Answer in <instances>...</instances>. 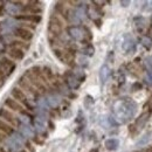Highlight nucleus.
<instances>
[{
  "instance_id": "obj_35",
  "label": "nucleus",
  "mask_w": 152,
  "mask_h": 152,
  "mask_svg": "<svg viewBox=\"0 0 152 152\" xmlns=\"http://www.w3.org/2000/svg\"><path fill=\"white\" fill-rule=\"evenodd\" d=\"M136 89H142V84H140V83H134L132 87V90L136 91Z\"/></svg>"
},
{
  "instance_id": "obj_6",
  "label": "nucleus",
  "mask_w": 152,
  "mask_h": 152,
  "mask_svg": "<svg viewBox=\"0 0 152 152\" xmlns=\"http://www.w3.org/2000/svg\"><path fill=\"white\" fill-rule=\"evenodd\" d=\"M0 119L5 121L6 123H8L12 126H14V125L18 124V117H15L14 113H12L11 110L5 109V108H1L0 109Z\"/></svg>"
},
{
  "instance_id": "obj_43",
  "label": "nucleus",
  "mask_w": 152,
  "mask_h": 152,
  "mask_svg": "<svg viewBox=\"0 0 152 152\" xmlns=\"http://www.w3.org/2000/svg\"><path fill=\"white\" fill-rule=\"evenodd\" d=\"M20 152H26V151H20Z\"/></svg>"
},
{
  "instance_id": "obj_29",
  "label": "nucleus",
  "mask_w": 152,
  "mask_h": 152,
  "mask_svg": "<svg viewBox=\"0 0 152 152\" xmlns=\"http://www.w3.org/2000/svg\"><path fill=\"white\" fill-rule=\"evenodd\" d=\"M150 136H151V133H146V134H144V136L142 137V139L138 142L137 145H138V146H139V145H146L148 142L150 140Z\"/></svg>"
},
{
  "instance_id": "obj_30",
  "label": "nucleus",
  "mask_w": 152,
  "mask_h": 152,
  "mask_svg": "<svg viewBox=\"0 0 152 152\" xmlns=\"http://www.w3.org/2000/svg\"><path fill=\"white\" fill-rule=\"evenodd\" d=\"M145 81L149 86H152V70H148L146 76H145Z\"/></svg>"
},
{
  "instance_id": "obj_27",
  "label": "nucleus",
  "mask_w": 152,
  "mask_h": 152,
  "mask_svg": "<svg viewBox=\"0 0 152 152\" xmlns=\"http://www.w3.org/2000/svg\"><path fill=\"white\" fill-rule=\"evenodd\" d=\"M82 53H83V55L87 57V56H93L94 55V53H95V48L93 47V45H87L83 49H82Z\"/></svg>"
},
{
  "instance_id": "obj_17",
  "label": "nucleus",
  "mask_w": 152,
  "mask_h": 152,
  "mask_svg": "<svg viewBox=\"0 0 152 152\" xmlns=\"http://www.w3.org/2000/svg\"><path fill=\"white\" fill-rule=\"evenodd\" d=\"M110 73H111V70H110V68H109L108 64H103L101 67V69H99V80H101V83L102 84H104L108 81V78L110 76Z\"/></svg>"
},
{
  "instance_id": "obj_5",
  "label": "nucleus",
  "mask_w": 152,
  "mask_h": 152,
  "mask_svg": "<svg viewBox=\"0 0 152 152\" xmlns=\"http://www.w3.org/2000/svg\"><path fill=\"white\" fill-rule=\"evenodd\" d=\"M22 2H18V1H11V2H6L5 6H4V10L7 14L12 15V17H18L20 13H21V10H22Z\"/></svg>"
},
{
  "instance_id": "obj_31",
  "label": "nucleus",
  "mask_w": 152,
  "mask_h": 152,
  "mask_svg": "<svg viewBox=\"0 0 152 152\" xmlns=\"http://www.w3.org/2000/svg\"><path fill=\"white\" fill-rule=\"evenodd\" d=\"M78 64L82 66V67H87L88 66V62H87V57L86 56H81L78 58Z\"/></svg>"
},
{
  "instance_id": "obj_40",
  "label": "nucleus",
  "mask_w": 152,
  "mask_h": 152,
  "mask_svg": "<svg viewBox=\"0 0 152 152\" xmlns=\"http://www.w3.org/2000/svg\"><path fill=\"white\" fill-rule=\"evenodd\" d=\"M146 152H152V148H150V149H148V150H146Z\"/></svg>"
},
{
  "instance_id": "obj_23",
  "label": "nucleus",
  "mask_w": 152,
  "mask_h": 152,
  "mask_svg": "<svg viewBox=\"0 0 152 152\" xmlns=\"http://www.w3.org/2000/svg\"><path fill=\"white\" fill-rule=\"evenodd\" d=\"M149 117H150V113H143V114L140 115L139 118L136 121L137 128H138V129H142V128L146 124V122L149 121Z\"/></svg>"
},
{
  "instance_id": "obj_18",
  "label": "nucleus",
  "mask_w": 152,
  "mask_h": 152,
  "mask_svg": "<svg viewBox=\"0 0 152 152\" xmlns=\"http://www.w3.org/2000/svg\"><path fill=\"white\" fill-rule=\"evenodd\" d=\"M66 83H67V86L70 89H77L80 87V84H81V82L77 80V77L74 74L67 75V77H66Z\"/></svg>"
},
{
  "instance_id": "obj_25",
  "label": "nucleus",
  "mask_w": 152,
  "mask_h": 152,
  "mask_svg": "<svg viewBox=\"0 0 152 152\" xmlns=\"http://www.w3.org/2000/svg\"><path fill=\"white\" fill-rule=\"evenodd\" d=\"M34 131H37L38 133H43L46 131V123L39 119H34Z\"/></svg>"
},
{
  "instance_id": "obj_14",
  "label": "nucleus",
  "mask_w": 152,
  "mask_h": 152,
  "mask_svg": "<svg viewBox=\"0 0 152 152\" xmlns=\"http://www.w3.org/2000/svg\"><path fill=\"white\" fill-rule=\"evenodd\" d=\"M18 128H19V131L18 132L26 139H31V138H33L34 137V129L31 126V125H26V124H19L18 125Z\"/></svg>"
},
{
  "instance_id": "obj_1",
  "label": "nucleus",
  "mask_w": 152,
  "mask_h": 152,
  "mask_svg": "<svg viewBox=\"0 0 152 152\" xmlns=\"http://www.w3.org/2000/svg\"><path fill=\"white\" fill-rule=\"evenodd\" d=\"M137 105L131 99H122L114 105V118L116 123L123 124L131 119L136 114Z\"/></svg>"
},
{
  "instance_id": "obj_4",
  "label": "nucleus",
  "mask_w": 152,
  "mask_h": 152,
  "mask_svg": "<svg viewBox=\"0 0 152 152\" xmlns=\"http://www.w3.org/2000/svg\"><path fill=\"white\" fill-rule=\"evenodd\" d=\"M17 68V64L14 61H12L10 57L4 56L0 58V72L5 75H11L12 72Z\"/></svg>"
},
{
  "instance_id": "obj_24",
  "label": "nucleus",
  "mask_w": 152,
  "mask_h": 152,
  "mask_svg": "<svg viewBox=\"0 0 152 152\" xmlns=\"http://www.w3.org/2000/svg\"><path fill=\"white\" fill-rule=\"evenodd\" d=\"M37 105H38V109L41 111H47V109L49 108L46 97H41V96H38L37 98Z\"/></svg>"
},
{
  "instance_id": "obj_8",
  "label": "nucleus",
  "mask_w": 152,
  "mask_h": 152,
  "mask_svg": "<svg viewBox=\"0 0 152 152\" xmlns=\"http://www.w3.org/2000/svg\"><path fill=\"white\" fill-rule=\"evenodd\" d=\"M122 48L125 53L128 54H131L136 50V42L130 34H125L124 38H123V43H122Z\"/></svg>"
},
{
  "instance_id": "obj_41",
  "label": "nucleus",
  "mask_w": 152,
  "mask_h": 152,
  "mask_svg": "<svg viewBox=\"0 0 152 152\" xmlns=\"http://www.w3.org/2000/svg\"><path fill=\"white\" fill-rule=\"evenodd\" d=\"M1 150H2V148H1V144H0V151H1Z\"/></svg>"
},
{
  "instance_id": "obj_10",
  "label": "nucleus",
  "mask_w": 152,
  "mask_h": 152,
  "mask_svg": "<svg viewBox=\"0 0 152 152\" xmlns=\"http://www.w3.org/2000/svg\"><path fill=\"white\" fill-rule=\"evenodd\" d=\"M68 34H69V37L73 39V40H75V41H83L84 40V31L81 28V27H78V26H72V27H69L68 28Z\"/></svg>"
},
{
  "instance_id": "obj_13",
  "label": "nucleus",
  "mask_w": 152,
  "mask_h": 152,
  "mask_svg": "<svg viewBox=\"0 0 152 152\" xmlns=\"http://www.w3.org/2000/svg\"><path fill=\"white\" fill-rule=\"evenodd\" d=\"M7 57H10L12 61H21L25 57V50L17 47H11L7 50Z\"/></svg>"
},
{
  "instance_id": "obj_39",
  "label": "nucleus",
  "mask_w": 152,
  "mask_h": 152,
  "mask_svg": "<svg viewBox=\"0 0 152 152\" xmlns=\"http://www.w3.org/2000/svg\"><path fill=\"white\" fill-rule=\"evenodd\" d=\"M5 12V10H4V6L2 5H0V17L2 15V13Z\"/></svg>"
},
{
  "instance_id": "obj_2",
  "label": "nucleus",
  "mask_w": 152,
  "mask_h": 152,
  "mask_svg": "<svg viewBox=\"0 0 152 152\" xmlns=\"http://www.w3.org/2000/svg\"><path fill=\"white\" fill-rule=\"evenodd\" d=\"M25 140L26 139L19 132H13L12 134H10V137H7L5 144L7 145L8 150H11L12 152H20L23 150Z\"/></svg>"
},
{
  "instance_id": "obj_22",
  "label": "nucleus",
  "mask_w": 152,
  "mask_h": 152,
  "mask_svg": "<svg viewBox=\"0 0 152 152\" xmlns=\"http://www.w3.org/2000/svg\"><path fill=\"white\" fill-rule=\"evenodd\" d=\"M75 14L76 17H77V19L80 20V21H82V20L86 19V17L88 15V12H87V7L86 6H83V5H81V6H77L75 10Z\"/></svg>"
},
{
  "instance_id": "obj_32",
  "label": "nucleus",
  "mask_w": 152,
  "mask_h": 152,
  "mask_svg": "<svg viewBox=\"0 0 152 152\" xmlns=\"http://www.w3.org/2000/svg\"><path fill=\"white\" fill-rule=\"evenodd\" d=\"M144 64H145V68H146V70H152V60L150 58V57L145 60Z\"/></svg>"
},
{
  "instance_id": "obj_3",
  "label": "nucleus",
  "mask_w": 152,
  "mask_h": 152,
  "mask_svg": "<svg viewBox=\"0 0 152 152\" xmlns=\"http://www.w3.org/2000/svg\"><path fill=\"white\" fill-rule=\"evenodd\" d=\"M11 95H12V98L15 99V101H18L23 108H27L29 110H33V107H32V104H31V102L28 99L27 94L22 89H20L19 87L13 88L12 91H11Z\"/></svg>"
},
{
  "instance_id": "obj_7",
  "label": "nucleus",
  "mask_w": 152,
  "mask_h": 152,
  "mask_svg": "<svg viewBox=\"0 0 152 152\" xmlns=\"http://www.w3.org/2000/svg\"><path fill=\"white\" fill-rule=\"evenodd\" d=\"M49 32L53 34V35H60L62 33V29H63V25H62V21L58 19L57 17H52L49 20Z\"/></svg>"
},
{
  "instance_id": "obj_19",
  "label": "nucleus",
  "mask_w": 152,
  "mask_h": 152,
  "mask_svg": "<svg viewBox=\"0 0 152 152\" xmlns=\"http://www.w3.org/2000/svg\"><path fill=\"white\" fill-rule=\"evenodd\" d=\"M18 122L19 124H26V125H31V122H32V117L28 113H26L25 110H22L19 114L18 117Z\"/></svg>"
},
{
  "instance_id": "obj_36",
  "label": "nucleus",
  "mask_w": 152,
  "mask_h": 152,
  "mask_svg": "<svg viewBox=\"0 0 152 152\" xmlns=\"http://www.w3.org/2000/svg\"><path fill=\"white\" fill-rule=\"evenodd\" d=\"M121 5H122L123 7H128V6L130 5V1H129V0H126V1H124V0H122V1H121Z\"/></svg>"
},
{
  "instance_id": "obj_34",
  "label": "nucleus",
  "mask_w": 152,
  "mask_h": 152,
  "mask_svg": "<svg viewBox=\"0 0 152 152\" xmlns=\"http://www.w3.org/2000/svg\"><path fill=\"white\" fill-rule=\"evenodd\" d=\"M145 11H152V1H148L145 2V7H144Z\"/></svg>"
},
{
  "instance_id": "obj_28",
  "label": "nucleus",
  "mask_w": 152,
  "mask_h": 152,
  "mask_svg": "<svg viewBox=\"0 0 152 152\" xmlns=\"http://www.w3.org/2000/svg\"><path fill=\"white\" fill-rule=\"evenodd\" d=\"M142 45H143L146 49H150L152 47L151 38H149V37H143V38H142Z\"/></svg>"
},
{
  "instance_id": "obj_37",
  "label": "nucleus",
  "mask_w": 152,
  "mask_h": 152,
  "mask_svg": "<svg viewBox=\"0 0 152 152\" xmlns=\"http://www.w3.org/2000/svg\"><path fill=\"white\" fill-rule=\"evenodd\" d=\"M26 145H27V149L29 150V152H35V150H34V148H32V145H31L29 143H26Z\"/></svg>"
},
{
  "instance_id": "obj_11",
  "label": "nucleus",
  "mask_w": 152,
  "mask_h": 152,
  "mask_svg": "<svg viewBox=\"0 0 152 152\" xmlns=\"http://www.w3.org/2000/svg\"><path fill=\"white\" fill-rule=\"evenodd\" d=\"M5 107L8 110H11L12 113H18V114H20L22 110H25L23 107L20 104L19 102L15 101V99H13L12 97H8V98L5 99Z\"/></svg>"
},
{
  "instance_id": "obj_26",
  "label": "nucleus",
  "mask_w": 152,
  "mask_h": 152,
  "mask_svg": "<svg viewBox=\"0 0 152 152\" xmlns=\"http://www.w3.org/2000/svg\"><path fill=\"white\" fill-rule=\"evenodd\" d=\"M11 47H17V48H20V49H27L28 48V45L21 40H12L11 41Z\"/></svg>"
},
{
  "instance_id": "obj_9",
  "label": "nucleus",
  "mask_w": 152,
  "mask_h": 152,
  "mask_svg": "<svg viewBox=\"0 0 152 152\" xmlns=\"http://www.w3.org/2000/svg\"><path fill=\"white\" fill-rule=\"evenodd\" d=\"M13 34H15V35H17L21 41H23V42L31 41V40L33 39V31L27 29V28L21 27V26H19V27L14 31V33H13Z\"/></svg>"
},
{
  "instance_id": "obj_42",
  "label": "nucleus",
  "mask_w": 152,
  "mask_h": 152,
  "mask_svg": "<svg viewBox=\"0 0 152 152\" xmlns=\"http://www.w3.org/2000/svg\"><path fill=\"white\" fill-rule=\"evenodd\" d=\"M0 34H1V28H0Z\"/></svg>"
},
{
  "instance_id": "obj_33",
  "label": "nucleus",
  "mask_w": 152,
  "mask_h": 152,
  "mask_svg": "<svg viewBox=\"0 0 152 152\" xmlns=\"http://www.w3.org/2000/svg\"><path fill=\"white\" fill-rule=\"evenodd\" d=\"M6 139H7V136L4 132L0 131V144H5L6 143Z\"/></svg>"
},
{
  "instance_id": "obj_12",
  "label": "nucleus",
  "mask_w": 152,
  "mask_h": 152,
  "mask_svg": "<svg viewBox=\"0 0 152 152\" xmlns=\"http://www.w3.org/2000/svg\"><path fill=\"white\" fill-rule=\"evenodd\" d=\"M19 87L20 89H22L25 93L27 94H31V95H34V96H38V91L37 89L25 78V77H21L19 80Z\"/></svg>"
},
{
  "instance_id": "obj_20",
  "label": "nucleus",
  "mask_w": 152,
  "mask_h": 152,
  "mask_svg": "<svg viewBox=\"0 0 152 152\" xmlns=\"http://www.w3.org/2000/svg\"><path fill=\"white\" fill-rule=\"evenodd\" d=\"M104 145H105L107 150H109V151H115V150L118 149L119 142H118V139H116V138H109V139L105 140Z\"/></svg>"
},
{
  "instance_id": "obj_21",
  "label": "nucleus",
  "mask_w": 152,
  "mask_h": 152,
  "mask_svg": "<svg viewBox=\"0 0 152 152\" xmlns=\"http://www.w3.org/2000/svg\"><path fill=\"white\" fill-rule=\"evenodd\" d=\"M0 131L4 132L6 136H10L14 132V128L12 125H10L8 123H6L5 121L0 119Z\"/></svg>"
},
{
  "instance_id": "obj_38",
  "label": "nucleus",
  "mask_w": 152,
  "mask_h": 152,
  "mask_svg": "<svg viewBox=\"0 0 152 152\" xmlns=\"http://www.w3.org/2000/svg\"><path fill=\"white\" fill-rule=\"evenodd\" d=\"M5 45L2 43V42H0V53H2V52H5Z\"/></svg>"
},
{
  "instance_id": "obj_16",
  "label": "nucleus",
  "mask_w": 152,
  "mask_h": 152,
  "mask_svg": "<svg viewBox=\"0 0 152 152\" xmlns=\"http://www.w3.org/2000/svg\"><path fill=\"white\" fill-rule=\"evenodd\" d=\"M46 99H47V103H48L49 108H57L61 103V98L56 93H49L46 97Z\"/></svg>"
},
{
  "instance_id": "obj_15",
  "label": "nucleus",
  "mask_w": 152,
  "mask_h": 152,
  "mask_svg": "<svg viewBox=\"0 0 152 152\" xmlns=\"http://www.w3.org/2000/svg\"><path fill=\"white\" fill-rule=\"evenodd\" d=\"M15 19L19 20V21H23V22H27V23H33V25H37L38 22H40V15H34V14H21L15 17Z\"/></svg>"
}]
</instances>
